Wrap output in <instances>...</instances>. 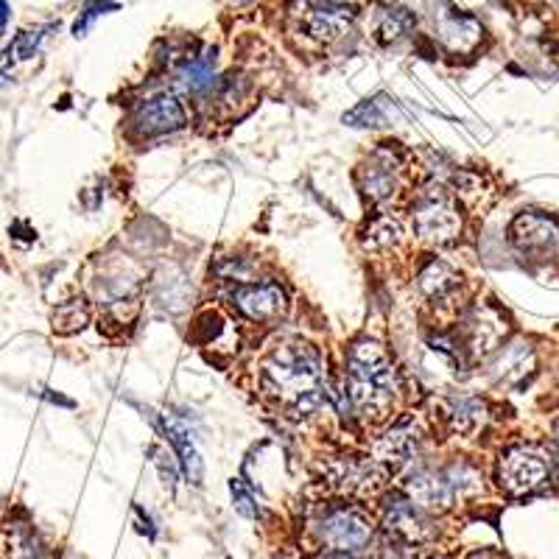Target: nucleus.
<instances>
[{
    "label": "nucleus",
    "instance_id": "nucleus-1",
    "mask_svg": "<svg viewBox=\"0 0 559 559\" xmlns=\"http://www.w3.org/2000/svg\"><path fill=\"white\" fill-rule=\"evenodd\" d=\"M349 401L367 419H383L397 394V372L383 344L361 338L349 347L347 356Z\"/></svg>",
    "mask_w": 559,
    "mask_h": 559
},
{
    "label": "nucleus",
    "instance_id": "nucleus-2",
    "mask_svg": "<svg viewBox=\"0 0 559 559\" xmlns=\"http://www.w3.org/2000/svg\"><path fill=\"white\" fill-rule=\"evenodd\" d=\"M322 386V356L308 342H286L263 364V389L283 403L306 408Z\"/></svg>",
    "mask_w": 559,
    "mask_h": 559
},
{
    "label": "nucleus",
    "instance_id": "nucleus-3",
    "mask_svg": "<svg viewBox=\"0 0 559 559\" xmlns=\"http://www.w3.org/2000/svg\"><path fill=\"white\" fill-rule=\"evenodd\" d=\"M481 476L471 464H451L445 471H417L406 481V498L426 512H445L462 498L476 496Z\"/></svg>",
    "mask_w": 559,
    "mask_h": 559
},
{
    "label": "nucleus",
    "instance_id": "nucleus-4",
    "mask_svg": "<svg viewBox=\"0 0 559 559\" xmlns=\"http://www.w3.org/2000/svg\"><path fill=\"white\" fill-rule=\"evenodd\" d=\"M412 218L414 233L423 241L437 243V247H451L462 236V213H459V204L442 185H433V188L419 193Z\"/></svg>",
    "mask_w": 559,
    "mask_h": 559
},
{
    "label": "nucleus",
    "instance_id": "nucleus-5",
    "mask_svg": "<svg viewBox=\"0 0 559 559\" xmlns=\"http://www.w3.org/2000/svg\"><path fill=\"white\" fill-rule=\"evenodd\" d=\"M551 476L546 453L537 448H512L501 456L498 464V484L507 489L509 496H528L537 492Z\"/></svg>",
    "mask_w": 559,
    "mask_h": 559
},
{
    "label": "nucleus",
    "instance_id": "nucleus-6",
    "mask_svg": "<svg viewBox=\"0 0 559 559\" xmlns=\"http://www.w3.org/2000/svg\"><path fill=\"white\" fill-rule=\"evenodd\" d=\"M319 540L333 551H358L372 540V521L358 509H333L319 523Z\"/></svg>",
    "mask_w": 559,
    "mask_h": 559
},
{
    "label": "nucleus",
    "instance_id": "nucleus-7",
    "mask_svg": "<svg viewBox=\"0 0 559 559\" xmlns=\"http://www.w3.org/2000/svg\"><path fill=\"white\" fill-rule=\"evenodd\" d=\"M233 302L238 311L252 322H272L288 311V294L280 283L263 280V283H236L233 288Z\"/></svg>",
    "mask_w": 559,
    "mask_h": 559
},
{
    "label": "nucleus",
    "instance_id": "nucleus-8",
    "mask_svg": "<svg viewBox=\"0 0 559 559\" xmlns=\"http://www.w3.org/2000/svg\"><path fill=\"white\" fill-rule=\"evenodd\" d=\"M188 127V115L179 98L174 93H159V96L148 98L134 112V132L143 138H154V134L179 132Z\"/></svg>",
    "mask_w": 559,
    "mask_h": 559
},
{
    "label": "nucleus",
    "instance_id": "nucleus-9",
    "mask_svg": "<svg viewBox=\"0 0 559 559\" xmlns=\"http://www.w3.org/2000/svg\"><path fill=\"white\" fill-rule=\"evenodd\" d=\"M358 185L369 202H389L401 188V163L389 146L378 148L358 171Z\"/></svg>",
    "mask_w": 559,
    "mask_h": 559
},
{
    "label": "nucleus",
    "instance_id": "nucleus-10",
    "mask_svg": "<svg viewBox=\"0 0 559 559\" xmlns=\"http://www.w3.org/2000/svg\"><path fill=\"white\" fill-rule=\"evenodd\" d=\"M331 478L338 489L353 496H376L386 481V467L378 459L344 456L333 462Z\"/></svg>",
    "mask_w": 559,
    "mask_h": 559
},
{
    "label": "nucleus",
    "instance_id": "nucleus-11",
    "mask_svg": "<svg viewBox=\"0 0 559 559\" xmlns=\"http://www.w3.org/2000/svg\"><path fill=\"white\" fill-rule=\"evenodd\" d=\"M383 526L397 540L406 543V546H419V543H426L433 534L426 509H419L408 498H394V501L386 503V509H383Z\"/></svg>",
    "mask_w": 559,
    "mask_h": 559
},
{
    "label": "nucleus",
    "instance_id": "nucleus-12",
    "mask_svg": "<svg viewBox=\"0 0 559 559\" xmlns=\"http://www.w3.org/2000/svg\"><path fill=\"white\" fill-rule=\"evenodd\" d=\"M512 243L528 254H551L559 247V224L543 213H521L512 222Z\"/></svg>",
    "mask_w": 559,
    "mask_h": 559
},
{
    "label": "nucleus",
    "instance_id": "nucleus-13",
    "mask_svg": "<svg viewBox=\"0 0 559 559\" xmlns=\"http://www.w3.org/2000/svg\"><path fill=\"white\" fill-rule=\"evenodd\" d=\"M306 28L317 43H338L356 28V12L344 3H317L306 7Z\"/></svg>",
    "mask_w": 559,
    "mask_h": 559
},
{
    "label": "nucleus",
    "instance_id": "nucleus-14",
    "mask_svg": "<svg viewBox=\"0 0 559 559\" xmlns=\"http://www.w3.org/2000/svg\"><path fill=\"white\" fill-rule=\"evenodd\" d=\"M437 37L451 48V51H473L481 39V23L473 14L445 9L437 17Z\"/></svg>",
    "mask_w": 559,
    "mask_h": 559
},
{
    "label": "nucleus",
    "instance_id": "nucleus-15",
    "mask_svg": "<svg viewBox=\"0 0 559 559\" xmlns=\"http://www.w3.org/2000/svg\"><path fill=\"white\" fill-rule=\"evenodd\" d=\"M177 84L188 93V96L207 98L213 93H222L224 79L218 76L216 59H210V53L204 57H193L177 70Z\"/></svg>",
    "mask_w": 559,
    "mask_h": 559
},
{
    "label": "nucleus",
    "instance_id": "nucleus-16",
    "mask_svg": "<svg viewBox=\"0 0 559 559\" xmlns=\"http://www.w3.org/2000/svg\"><path fill=\"white\" fill-rule=\"evenodd\" d=\"M419 445V431L412 419H403L392 431L383 433L376 445V459L381 464H403L414 456Z\"/></svg>",
    "mask_w": 559,
    "mask_h": 559
},
{
    "label": "nucleus",
    "instance_id": "nucleus-17",
    "mask_svg": "<svg viewBox=\"0 0 559 559\" xmlns=\"http://www.w3.org/2000/svg\"><path fill=\"white\" fill-rule=\"evenodd\" d=\"M159 428L166 431L168 442H171L174 451H177L185 476L191 478L193 484L202 481V459H199V451H197V445H193V439H191V433H188V428L179 426V423H174V419H163V423H159Z\"/></svg>",
    "mask_w": 559,
    "mask_h": 559
},
{
    "label": "nucleus",
    "instance_id": "nucleus-18",
    "mask_svg": "<svg viewBox=\"0 0 559 559\" xmlns=\"http://www.w3.org/2000/svg\"><path fill=\"white\" fill-rule=\"evenodd\" d=\"M37 537L26 523H7L0 532V559H37Z\"/></svg>",
    "mask_w": 559,
    "mask_h": 559
},
{
    "label": "nucleus",
    "instance_id": "nucleus-19",
    "mask_svg": "<svg viewBox=\"0 0 559 559\" xmlns=\"http://www.w3.org/2000/svg\"><path fill=\"white\" fill-rule=\"evenodd\" d=\"M414 28H417V17H414L408 9L386 7V9H381V14H378L376 37H378V43L392 45V43H401V39H406Z\"/></svg>",
    "mask_w": 559,
    "mask_h": 559
},
{
    "label": "nucleus",
    "instance_id": "nucleus-20",
    "mask_svg": "<svg viewBox=\"0 0 559 559\" xmlns=\"http://www.w3.org/2000/svg\"><path fill=\"white\" fill-rule=\"evenodd\" d=\"M419 288L431 299H448L459 288V274L448 263L431 261L419 272Z\"/></svg>",
    "mask_w": 559,
    "mask_h": 559
},
{
    "label": "nucleus",
    "instance_id": "nucleus-21",
    "mask_svg": "<svg viewBox=\"0 0 559 559\" xmlns=\"http://www.w3.org/2000/svg\"><path fill=\"white\" fill-rule=\"evenodd\" d=\"M51 324L59 336H73V333L84 331V328L90 324V306L82 297L68 299V302L53 308Z\"/></svg>",
    "mask_w": 559,
    "mask_h": 559
},
{
    "label": "nucleus",
    "instance_id": "nucleus-22",
    "mask_svg": "<svg viewBox=\"0 0 559 559\" xmlns=\"http://www.w3.org/2000/svg\"><path fill=\"white\" fill-rule=\"evenodd\" d=\"M451 419L456 431L473 433L484 423V403L478 397H453Z\"/></svg>",
    "mask_w": 559,
    "mask_h": 559
},
{
    "label": "nucleus",
    "instance_id": "nucleus-23",
    "mask_svg": "<svg viewBox=\"0 0 559 559\" xmlns=\"http://www.w3.org/2000/svg\"><path fill=\"white\" fill-rule=\"evenodd\" d=\"M383 102H386L383 96L367 98V102H361L356 109H349V112L344 115V123H349V127H383V123H386Z\"/></svg>",
    "mask_w": 559,
    "mask_h": 559
},
{
    "label": "nucleus",
    "instance_id": "nucleus-24",
    "mask_svg": "<svg viewBox=\"0 0 559 559\" xmlns=\"http://www.w3.org/2000/svg\"><path fill=\"white\" fill-rule=\"evenodd\" d=\"M364 247L367 249H389L394 247V243L401 241V224L394 222V218H378L376 224H369V229L364 233Z\"/></svg>",
    "mask_w": 559,
    "mask_h": 559
},
{
    "label": "nucleus",
    "instance_id": "nucleus-25",
    "mask_svg": "<svg viewBox=\"0 0 559 559\" xmlns=\"http://www.w3.org/2000/svg\"><path fill=\"white\" fill-rule=\"evenodd\" d=\"M45 32H51V26L34 28V32H23L17 39H14V45H12V48H9V51H14V59H32L34 53H37L39 48H43L45 37H48V34H45Z\"/></svg>",
    "mask_w": 559,
    "mask_h": 559
},
{
    "label": "nucleus",
    "instance_id": "nucleus-26",
    "mask_svg": "<svg viewBox=\"0 0 559 559\" xmlns=\"http://www.w3.org/2000/svg\"><path fill=\"white\" fill-rule=\"evenodd\" d=\"M115 3H109V0H87V7L82 9V14H79V20H76V26H73V34H76V37H84V34L90 32V26H93V23H96L98 17H102V14H107V12H115Z\"/></svg>",
    "mask_w": 559,
    "mask_h": 559
},
{
    "label": "nucleus",
    "instance_id": "nucleus-27",
    "mask_svg": "<svg viewBox=\"0 0 559 559\" xmlns=\"http://www.w3.org/2000/svg\"><path fill=\"white\" fill-rule=\"evenodd\" d=\"M229 492H233V503H236V509L243 518H258V503L249 496V489L243 487L241 478H233V481H229Z\"/></svg>",
    "mask_w": 559,
    "mask_h": 559
},
{
    "label": "nucleus",
    "instance_id": "nucleus-28",
    "mask_svg": "<svg viewBox=\"0 0 559 559\" xmlns=\"http://www.w3.org/2000/svg\"><path fill=\"white\" fill-rule=\"evenodd\" d=\"M154 464H157L159 467V476H163V484H166L168 489H174L177 487V476H179V464L174 462V456L171 453H166V451H154Z\"/></svg>",
    "mask_w": 559,
    "mask_h": 559
},
{
    "label": "nucleus",
    "instance_id": "nucleus-29",
    "mask_svg": "<svg viewBox=\"0 0 559 559\" xmlns=\"http://www.w3.org/2000/svg\"><path fill=\"white\" fill-rule=\"evenodd\" d=\"M389 559H433V557H426V554H423V551H417V548H414V546H408V548H403V551L392 554V557H389Z\"/></svg>",
    "mask_w": 559,
    "mask_h": 559
},
{
    "label": "nucleus",
    "instance_id": "nucleus-30",
    "mask_svg": "<svg viewBox=\"0 0 559 559\" xmlns=\"http://www.w3.org/2000/svg\"><path fill=\"white\" fill-rule=\"evenodd\" d=\"M313 559H358V557H353L349 551H324V554H319V557H313Z\"/></svg>",
    "mask_w": 559,
    "mask_h": 559
},
{
    "label": "nucleus",
    "instance_id": "nucleus-31",
    "mask_svg": "<svg viewBox=\"0 0 559 559\" xmlns=\"http://www.w3.org/2000/svg\"><path fill=\"white\" fill-rule=\"evenodd\" d=\"M467 559H507V557H503V554H498V551H476V554H471Z\"/></svg>",
    "mask_w": 559,
    "mask_h": 559
},
{
    "label": "nucleus",
    "instance_id": "nucleus-32",
    "mask_svg": "<svg viewBox=\"0 0 559 559\" xmlns=\"http://www.w3.org/2000/svg\"><path fill=\"white\" fill-rule=\"evenodd\" d=\"M7 20H9V7H7V0H0V28L7 26Z\"/></svg>",
    "mask_w": 559,
    "mask_h": 559
},
{
    "label": "nucleus",
    "instance_id": "nucleus-33",
    "mask_svg": "<svg viewBox=\"0 0 559 559\" xmlns=\"http://www.w3.org/2000/svg\"><path fill=\"white\" fill-rule=\"evenodd\" d=\"M229 3H236V7H249V3H258V0H229Z\"/></svg>",
    "mask_w": 559,
    "mask_h": 559
},
{
    "label": "nucleus",
    "instance_id": "nucleus-34",
    "mask_svg": "<svg viewBox=\"0 0 559 559\" xmlns=\"http://www.w3.org/2000/svg\"><path fill=\"white\" fill-rule=\"evenodd\" d=\"M557 439H559V431H557Z\"/></svg>",
    "mask_w": 559,
    "mask_h": 559
}]
</instances>
